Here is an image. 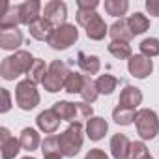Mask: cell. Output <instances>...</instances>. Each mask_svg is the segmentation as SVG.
<instances>
[{"label":"cell","instance_id":"obj_1","mask_svg":"<svg viewBox=\"0 0 159 159\" xmlns=\"http://www.w3.org/2000/svg\"><path fill=\"white\" fill-rule=\"evenodd\" d=\"M34 62H36V58L28 51H15V54L6 56L2 60V64H0V77L4 81H15L23 73L28 75Z\"/></svg>","mask_w":159,"mask_h":159},{"label":"cell","instance_id":"obj_2","mask_svg":"<svg viewBox=\"0 0 159 159\" xmlns=\"http://www.w3.org/2000/svg\"><path fill=\"white\" fill-rule=\"evenodd\" d=\"M58 137V146H60V152L64 157H75L83 148V142H84V129H83V124L79 122H73L67 125V129H64Z\"/></svg>","mask_w":159,"mask_h":159},{"label":"cell","instance_id":"obj_3","mask_svg":"<svg viewBox=\"0 0 159 159\" xmlns=\"http://www.w3.org/2000/svg\"><path fill=\"white\" fill-rule=\"evenodd\" d=\"M39 92H38V84L32 83L30 79H23L15 86V101L17 107L21 111H32L39 105Z\"/></svg>","mask_w":159,"mask_h":159},{"label":"cell","instance_id":"obj_4","mask_svg":"<svg viewBox=\"0 0 159 159\" xmlns=\"http://www.w3.org/2000/svg\"><path fill=\"white\" fill-rule=\"evenodd\" d=\"M67 75H69V69L67 66L62 62V60H52L49 64V69H47V75L43 79V88L51 94H56L60 92L64 86H66V81H67Z\"/></svg>","mask_w":159,"mask_h":159},{"label":"cell","instance_id":"obj_5","mask_svg":"<svg viewBox=\"0 0 159 159\" xmlns=\"http://www.w3.org/2000/svg\"><path fill=\"white\" fill-rule=\"evenodd\" d=\"M135 125H137V133L140 135L142 140H152L159 133V118H157L155 111H152V109L137 111Z\"/></svg>","mask_w":159,"mask_h":159},{"label":"cell","instance_id":"obj_6","mask_svg":"<svg viewBox=\"0 0 159 159\" xmlns=\"http://www.w3.org/2000/svg\"><path fill=\"white\" fill-rule=\"evenodd\" d=\"M77 39H79V30H77V26L66 23V25H62V26H58V28L52 30L51 38L47 39V45H51L54 51H66V49H69Z\"/></svg>","mask_w":159,"mask_h":159},{"label":"cell","instance_id":"obj_7","mask_svg":"<svg viewBox=\"0 0 159 159\" xmlns=\"http://www.w3.org/2000/svg\"><path fill=\"white\" fill-rule=\"evenodd\" d=\"M43 17L54 26H62L66 25V19H67V6L62 2V0H51V2L45 4L43 8Z\"/></svg>","mask_w":159,"mask_h":159},{"label":"cell","instance_id":"obj_8","mask_svg":"<svg viewBox=\"0 0 159 159\" xmlns=\"http://www.w3.org/2000/svg\"><path fill=\"white\" fill-rule=\"evenodd\" d=\"M127 71L135 79H146L153 71V62H152V58H148L144 54H133L127 60Z\"/></svg>","mask_w":159,"mask_h":159},{"label":"cell","instance_id":"obj_9","mask_svg":"<svg viewBox=\"0 0 159 159\" xmlns=\"http://www.w3.org/2000/svg\"><path fill=\"white\" fill-rule=\"evenodd\" d=\"M19 152H21L19 139H15L8 127H2L0 129V153H2V159H13Z\"/></svg>","mask_w":159,"mask_h":159},{"label":"cell","instance_id":"obj_10","mask_svg":"<svg viewBox=\"0 0 159 159\" xmlns=\"http://www.w3.org/2000/svg\"><path fill=\"white\" fill-rule=\"evenodd\" d=\"M17 10H19L21 25H26V26H30L39 17H43L41 15V2H39V0H26V2L17 6Z\"/></svg>","mask_w":159,"mask_h":159},{"label":"cell","instance_id":"obj_11","mask_svg":"<svg viewBox=\"0 0 159 159\" xmlns=\"http://www.w3.org/2000/svg\"><path fill=\"white\" fill-rule=\"evenodd\" d=\"M77 64H79V67H81V71L84 73V75H98L99 73V69H101V60H99V56H96V54H88V52H84V51H79L77 52Z\"/></svg>","mask_w":159,"mask_h":159},{"label":"cell","instance_id":"obj_12","mask_svg":"<svg viewBox=\"0 0 159 159\" xmlns=\"http://www.w3.org/2000/svg\"><path fill=\"white\" fill-rule=\"evenodd\" d=\"M60 122H62V120L58 118V114H56L52 109L41 111V112L38 114V118H36V124H38L39 131H43V133H47V135H52V133L58 129Z\"/></svg>","mask_w":159,"mask_h":159},{"label":"cell","instance_id":"obj_13","mask_svg":"<svg viewBox=\"0 0 159 159\" xmlns=\"http://www.w3.org/2000/svg\"><path fill=\"white\" fill-rule=\"evenodd\" d=\"M109 36H111L112 41H125V43H129V41L135 38L133 32H131V28H129L127 19H118V21H114V23L109 26Z\"/></svg>","mask_w":159,"mask_h":159},{"label":"cell","instance_id":"obj_14","mask_svg":"<svg viewBox=\"0 0 159 159\" xmlns=\"http://www.w3.org/2000/svg\"><path fill=\"white\" fill-rule=\"evenodd\" d=\"M23 32L19 28H10V30H0V47L4 51H15L19 45H23Z\"/></svg>","mask_w":159,"mask_h":159},{"label":"cell","instance_id":"obj_15","mask_svg":"<svg viewBox=\"0 0 159 159\" xmlns=\"http://www.w3.org/2000/svg\"><path fill=\"white\" fill-rule=\"evenodd\" d=\"M140 103H142V92H140V88L127 84L122 90V94H120L118 105L120 107H127V109H137Z\"/></svg>","mask_w":159,"mask_h":159},{"label":"cell","instance_id":"obj_16","mask_svg":"<svg viewBox=\"0 0 159 159\" xmlns=\"http://www.w3.org/2000/svg\"><path fill=\"white\" fill-rule=\"evenodd\" d=\"M109 131V124L105 118L101 116H92L88 122H86V135L90 137V140H101Z\"/></svg>","mask_w":159,"mask_h":159},{"label":"cell","instance_id":"obj_17","mask_svg":"<svg viewBox=\"0 0 159 159\" xmlns=\"http://www.w3.org/2000/svg\"><path fill=\"white\" fill-rule=\"evenodd\" d=\"M129 148H131V140L127 139V135L116 133L111 139V153H112L114 159H127Z\"/></svg>","mask_w":159,"mask_h":159},{"label":"cell","instance_id":"obj_18","mask_svg":"<svg viewBox=\"0 0 159 159\" xmlns=\"http://www.w3.org/2000/svg\"><path fill=\"white\" fill-rule=\"evenodd\" d=\"M21 25L19 19V10L17 6H11L10 2L4 4V11L0 15V30H10V28H17Z\"/></svg>","mask_w":159,"mask_h":159},{"label":"cell","instance_id":"obj_19","mask_svg":"<svg viewBox=\"0 0 159 159\" xmlns=\"http://www.w3.org/2000/svg\"><path fill=\"white\" fill-rule=\"evenodd\" d=\"M28 30H30V36H32L34 39H38V41H47V39L51 38L54 26H52L45 17H39L36 23H32V25L28 26Z\"/></svg>","mask_w":159,"mask_h":159},{"label":"cell","instance_id":"obj_20","mask_svg":"<svg viewBox=\"0 0 159 159\" xmlns=\"http://www.w3.org/2000/svg\"><path fill=\"white\" fill-rule=\"evenodd\" d=\"M86 36L88 39H94V41H101L107 34H109V26L105 25V21L101 19V15H96L88 25H86Z\"/></svg>","mask_w":159,"mask_h":159},{"label":"cell","instance_id":"obj_21","mask_svg":"<svg viewBox=\"0 0 159 159\" xmlns=\"http://www.w3.org/2000/svg\"><path fill=\"white\" fill-rule=\"evenodd\" d=\"M52 111L58 114V118L62 122L73 124L77 120V103H71V101H56L52 105Z\"/></svg>","mask_w":159,"mask_h":159},{"label":"cell","instance_id":"obj_22","mask_svg":"<svg viewBox=\"0 0 159 159\" xmlns=\"http://www.w3.org/2000/svg\"><path fill=\"white\" fill-rule=\"evenodd\" d=\"M19 142H21V148L26 150V152H34L38 150V146L41 144V139H39V133L34 129V127H25L19 135Z\"/></svg>","mask_w":159,"mask_h":159},{"label":"cell","instance_id":"obj_23","mask_svg":"<svg viewBox=\"0 0 159 159\" xmlns=\"http://www.w3.org/2000/svg\"><path fill=\"white\" fill-rule=\"evenodd\" d=\"M127 23H129V28L133 32V36H139V34H144L148 28H150V19L140 13V11H135L133 15L127 17Z\"/></svg>","mask_w":159,"mask_h":159},{"label":"cell","instance_id":"obj_24","mask_svg":"<svg viewBox=\"0 0 159 159\" xmlns=\"http://www.w3.org/2000/svg\"><path fill=\"white\" fill-rule=\"evenodd\" d=\"M96 86H98V92L103 94V96H111L116 86H118V79L111 73H105V75H99L96 79Z\"/></svg>","mask_w":159,"mask_h":159},{"label":"cell","instance_id":"obj_25","mask_svg":"<svg viewBox=\"0 0 159 159\" xmlns=\"http://www.w3.org/2000/svg\"><path fill=\"white\" fill-rule=\"evenodd\" d=\"M135 118H137V111L135 109H127V107H116L112 111V120L118 124V125H131L135 124Z\"/></svg>","mask_w":159,"mask_h":159},{"label":"cell","instance_id":"obj_26","mask_svg":"<svg viewBox=\"0 0 159 159\" xmlns=\"http://www.w3.org/2000/svg\"><path fill=\"white\" fill-rule=\"evenodd\" d=\"M41 152H43V159H62V152L58 146V137H47L41 142Z\"/></svg>","mask_w":159,"mask_h":159},{"label":"cell","instance_id":"obj_27","mask_svg":"<svg viewBox=\"0 0 159 159\" xmlns=\"http://www.w3.org/2000/svg\"><path fill=\"white\" fill-rule=\"evenodd\" d=\"M83 84H84V73L69 71L64 90H66L67 94H81V92H83Z\"/></svg>","mask_w":159,"mask_h":159},{"label":"cell","instance_id":"obj_28","mask_svg":"<svg viewBox=\"0 0 159 159\" xmlns=\"http://www.w3.org/2000/svg\"><path fill=\"white\" fill-rule=\"evenodd\" d=\"M107 49H109V52H111L114 58H118V60H129V58L133 56V49H131V45L125 43V41H111Z\"/></svg>","mask_w":159,"mask_h":159},{"label":"cell","instance_id":"obj_29","mask_svg":"<svg viewBox=\"0 0 159 159\" xmlns=\"http://www.w3.org/2000/svg\"><path fill=\"white\" fill-rule=\"evenodd\" d=\"M103 6H105V11H107L109 15L120 17V19H122V15H125L127 10H129V2H127V0H105Z\"/></svg>","mask_w":159,"mask_h":159},{"label":"cell","instance_id":"obj_30","mask_svg":"<svg viewBox=\"0 0 159 159\" xmlns=\"http://www.w3.org/2000/svg\"><path fill=\"white\" fill-rule=\"evenodd\" d=\"M99 92H98V86H96V81L90 77V75H84V84H83V92H81V98L84 99V103H94L98 99Z\"/></svg>","mask_w":159,"mask_h":159},{"label":"cell","instance_id":"obj_31","mask_svg":"<svg viewBox=\"0 0 159 159\" xmlns=\"http://www.w3.org/2000/svg\"><path fill=\"white\" fill-rule=\"evenodd\" d=\"M47 69H49V66H45V60H41V58H36V62H34V66H32V69L28 71V75H26V79H30L32 83H43V79H45V75H47Z\"/></svg>","mask_w":159,"mask_h":159},{"label":"cell","instance_id":"obj_32","mask_svg":"<svg viewBox=\"0 0 159 159\" xmlns=\"http://www.w3.org/2000/svg\"><path fill=\"white\" fill-rule=\"evenodd\" d=\"M139 49H140V54H144L148 58L159 56V39L157 38H146V39L140 41Z\"/></svg>","mask_w":159,"mask_h":159},{"label":"cell","instance_id":"obj_33","mask_svg":"<svg viewBox=\"0 0 159 159\" xmlns=\"http://www.w3.org/2000/svg\"><path fill=\"white\" fill-rule=\"evenodd\" d=\"M127 159H153L148 152V146L142 142V140H137V142H131V148H129V155Z\"/></svg>","mask_w":159,"mask_h":159},{"label":"cell","instance_id":"obj_34","mask_svg":"<svg viewBox=\"0 0 159 159\" xmlns=\"http://www.w3.org/2000/svg\"><path fill=\"white\" fill-rule=\"evenodd\" d=\"M94 116V109H92V105L90 103H77V120L75 122H79V124H83L84 120L88 122L90 118Z\"/></svg>","mask_w":159,"mask_h":159},{"label":"cell","instance_id":"obj_35","mask_svg":"<svg viewBox=\"0 0 159 159\" xmlns=\"http://www.w3.org/2000/svg\"><path fill=\"white\" fill-rule=\"evenodd\" d=\"M96 15H98L96 10H81V8H77V23L81 25V26H84V28H86V25H88Z\"/></svg>","mask_w":159,"mask_h":159},{"label":"cell","instance_id":"obj_36","mask_svg":"<svg viewBox=\"0 0 159 159\" xmlns=\"http://www.w3.org/2000/svg\"><path fill=\"white\" fill-rule=\"evenodd\" d=\"M0 90H2V92H0V94H2V107H0V112H8L10 109H11V96H10V90L8 88H0Z\"/></svg>","mask_w":159,"mask_h":159},{"label":"cell","instance_id":"obj_37","mask_svg":"<svg viewBox=\"0 0 159 159\" xmlns=\"http://www.w3.org/2000/svg\"><path fill=\"white\" fill-rule=\"evenodd\" d=\"M146 11L153 17H159V0H146Z\"/></svg>","mask_w":159,"mask_h":159},{"label":"cell","instance_id":"obj_38","mask_svg":"<svg viewBox=\"0 0 159 159\" xmlns=\"http://www.w3.org/2000/svg\"><path fill=\"white\" fill-rule=\"evenodd\" d=\"M99 6L98 0H77V8L81 10H96Z\"/></svg>","mask_w":159,"mask_h":159},{"label":"cell","instance_id":"obj_39","mask_svg":"<svg viewBox=\"0 0 159 159\" xmlns=\"http://www.w3.org/2000/svg\"><path fill=\"white\" fill-rule=\"evenodd\" d=\"M84 159H109V155H107L101 148H94V150H90V152L86 153Z\"/></svg>","mask_w":159,"mask_h":159},{"label":"cell","instance_id":"obj_40","mask_svg":"<svg viewBox=\"0 0 159 159\" xmlns=\"http://www.w3.org/2000/svg\"><path fill=\"white\" fill-rule=\"evenodd\" d=\"M23 159H36V157H32V155H26V157H23Z\"/></svg>","mask_w":159,"mask_h":159}]
</instances>
